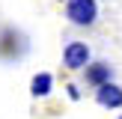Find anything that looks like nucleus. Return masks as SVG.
I'll use <instances>...</instances> for the list:
<instances>
[{"mask_svg": "<svg viewBox=\"0 0 122 119\" xmlns=\"http://www.w3.org/2000/svg\"><path fill=\"white\" fill-rule=\"evenodd\" d=\"M66 18L75 27H92L98 18V3L95 0H66Z\"/></svg>", "mask_w": 122, "mask_h": 119, "instance_id": "1", "label": "nucleus"}, {"mask_svg": "<svg viewBox=\"0 0 122 119\" xmlns=\"http://www.w3.org/2000/svg\"><path fill=\"white\" fill-rule=\"evenodd\" d=\"M89 63H92V54H89L86 42H69L63 48V65L69 71H83Z\"/></svg>", "mask_w": 122, "mask_h": 119, "instance_id": "2", "label": "nucleus"}, {"mask_svg": "<svg viewBox=\"0 0 122 119\" xmlns=\"http://www.w3.org/2000/svg\"><path fill=\"white\" fill-rule=\"evenodd\" d=\"M24 51H27V39H24L21 30H3V36H0V57L18 60V57H24Z\"/></svg>", "mask_w": 122, "mask_h": 119, "instance_id": "3", "label": "nucleus"}, {"mask_svg": "<svg viewBox=\"0 0 122 119\" xmlns=\"http://www.w3.org/2000/svg\"><path fill=\"white\" fill-rule=\"evenodd\" d=\"M95 101H98L101 107H107V110H119L122 107V86L113 80L101 83L98 89H95Z\"/></svg>", "mask_w": 122, "mask_h": 119, "instance_id": "4", "label": "nucleus"}, {"mask_svg": "<svg viewBox=\"0 0 122 119\" xmlns=\"http://www.w3.org/2000/svg\"><path fill=\"white\" fill-rule=\"evenodd\" d=\"M107 80H113V65H107V63H89L86 69H83V83H86V86L98 89L101 83H107Z\"/></svg>", "mask_w": 122, "mask_h": 119, "instance_id": "5", "label": "nucleus"}, {"mask_svg": "<svg viewBox=\"0 0 122 119\" xmlns=\"http://www.w3.org/2000/svg\"><path fill=\"white\" fill-rule=\"evenodd\" d=\"M51 89H54V74H51V71L33 74V80H30V95H33V98H48Z\"/></svg>", "mask_w": 122, "mask_h": 119, "instance_id": "6", "label": "nucleus"}, {"mask_svg": "<svg viewBox=\"0 0 122 119\" xmlns=\"http://www.w3.org/2000/svg\"><path fill=\"white\" fill-rule=\"evenodd\" d=\"M66 92H69V98H71V101H77V98H81V89H77L75 83H69V86H66Z\"/></svg>", "mask_w": 122, "mask_h": 119, "instance_id": "7", "label": "nucleus"}, {"mask_svg": "<svg viewBox=\"0 0 122 119\" xmlns=\"http://www.w3.org/2000/svg\"><path fill=\"white\" fill-rule=\"evenodd\" d=\"M119 119H122V116H119Z\"/></svg>", "mask_w": 122, "mask_h": 119, "instance_id": "8", "label": "nucleus"}]
</instances>
